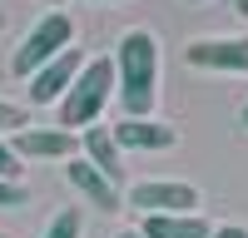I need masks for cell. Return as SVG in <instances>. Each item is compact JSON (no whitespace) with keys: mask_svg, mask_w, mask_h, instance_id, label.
I'll list each match as a JSON object with an SVG mask.
<instances>
[{"mask_svg":"<svg viewBox=\"0 0 248 238\" xmlns=\"http://www.w3.org/2000/svg\"><path fill=\"white\" fill-rule=\"evenodd\" d=\"M114 94L124 119H149L159 99V40L149 30H124L114 45Z\"/></svg>","mask_w":248,"mask_h":238,"instance_id":"cell-1","label":"cell"},{"mask_svg":"<svg viewBox=\"0 0 248 238\" xmlns=\"http://www.w3.org/2000/svg\"><path fill=\"white\" fill-rule=\"evenodd\" d=\"M109 99H114V60L109 55H94V60L79 65L75 85L65 89V99H60V129L79 134V129L99 124V114H105Z\"/></svg>","mask_w":248,"mask_h":238,"instance_id":"cell-2","label":"cell"},{"mask_svg":"<svg viewBox=\"0 0 248 238\" xmlns=\"http://www.w3.org/2000/svg\"><path fill=\"white\" fill-rule=\"evenodd\" d=\"M70 40H75V20H70L65 10L40 15L35 25H30V35L20 40L15 55H10V74H15V79H30L40 65H50L55 55H65V50H70Z\"/></svg>","mask_w":248,"mask_h":238,"instance_id":"cell-3","label":"cell"},{"mask_svg":"<svg viewBox=\"0 0 248 238\" xmlns=\"http://www.w3.org/2000/svg\"><path fill=\"white\" fill-rule=\"evenodd\" d=\"M129 204L139 213H199V189L179 178H144L129 189Z\"/></svg>","mask_w":248,"mask_h":238,"instance_id":"cell-4","label":"cell"},{"mask_svg":"<svg viewBox=\"0 0 248 238\" xmlns=\"http://www.w3.org/2000/svg\"><path fill=\"white\" fill-rule=\"evenodd\" d=\"M184 60L194 70H218V74H248V35H218V40H189Z\"/></svg>","mask_w":248,"mask_h":238,"instance_id":"cell-5","label":"cell"},{"mask_svg":"<svg viewBox=\"0 0 248 238\" xmlns=\"http://www.w3.org/2000/svg\"><path fill=\"white\" fill-rule=\"evenodd\" d=\"M79 65H85V55H79L75 45H70L65 55H55L50 65H40V70L30 74V85H25V94H30V104H55V99H65V89L75 85V74H79Z\"/></svg>","mask_w":248,"mask_h":238,"instance_id":"cell-6","label":"cell"},{"mask_svg":"<svg viewBox=\"0 0 248 238\" xmlns=\"http://www.w3.org/2000/svg\"><path fill=\"white\" fill-rule=\"evenodd\" d=\"M65 178H70V184H75L79 193L90 198V204H94L99 213H119V208H124V193H119V184H109V178L99 174V169L90 164L85 154H75V159H65Z\"/></svg>","mask_w":248,"mask_h":238,"instance_id":"cell-7","label":"cell"},{"mask_svg":"<svg viewBox=\"0 0 248 238\" xmlns=\"http://www.w3.org/2000/svg\"><path fill=\"white\" fill-rule=\"evenodd\" d=\"M20 159H75L79 154V134H70V129H20L15 134V144H10Z\"/></svg>","mask_w":248,"mask_h":238,"instance_id":"cell-8","label":"cell"},{"mask_svg":"<svg viewBox=\"0 0 248 238\" xmlns=\"http://www.w3.org/2000/svg\"><path fill=\"white\" fill-rule=\"evenodd\" d=\"M79 154L90 159V164L109 178V184H124V149L114 144V134L105 124H90V129H79Z\"/></svg>","mask_w":248,"mask_h":238,"instance_id":"cell-9","label":"cell"},{"mask_svg":"<svg viewBox=\"0 0 248 238\" xmlns=\"http://www.w3.org/2000/svg\"><path fill=\"white\" fill-rule=\"evenodd\" d=\"M109 134H114L119 149H134V154L139 149H174V139H179L174 124H159L154 114L149 119H124V124H114Z\"/></svg>","mask_w":248,"mask_h":238,"instance_id":"cell-10","label":"cell"},{"mask_svg":"<svg viewBox=\"0 0 248 238\" xmlns=\"http://www.w3.org/2000/svg\"><path fill=\"white\" fill-rule=\"evenodd\" d=\"M139 233L144 238H209L214 223L199 218V213H144Z\"/></svg>","mask_w":248,"mask_h":238,"instance_id":"cell-11","label":"cell"},{"mask_svg":"<svg viewBox=\"0 0 248 238\" xmlns=\"http://www.w3.org/2000/svg\"><path fill=\"white\" fill-rule=\"evenodd\" d=\"M79 228H85L79 208H65V213H55L50 223H45V233H40V238H79Z\"/></svg>","mask_w":248,"mask_h":238,"instance_id":"cell-12","label":"cell"},{"mask_svg":"<svg viewBox=\"0 0 248 238\" xmlns=\"http://www.w3.org/2000/svg\"><path fill=\"white\" fill-rule=\"evenodd\" d=\"M25 124H30V114L20 109V104H10V99H0V134H5V129H15V134H20Z\"/></svg>","mask_w":248,"mask_h":238,"instance_id":"cell-13","label":"cell"},{"mask_svg":"<svg viewBox=\"0 0 248 238\" xmlns=\"http://www.w3.org/2000/svg\"><path fill=\"white\" fill-rule=\"evenodd\" d=\"M25 204V184L20 178H0V208H20Z\"/></svg>","mask_w":248,"mask_h":238,"instance_id":"cell-14","label":"cell"},{"mask_svg":"<svg viewBox=\"0 0 248 238\" xmlns=\"http://www.w3.org/2000/svg\"><path fill=\"white\" fill-rule=\"evenodd\" d=\"M20 169H25V164H20V154L0 139V178H20Z\"/></svg>","mask_w":248,"mask_h":238,"instance_id":"cell-15","label":"cell"},{"mask_svg":"<svg viewBox=\"0 0 248 238\" xmlns=\"http://www.w3.org/2000/svg\"><path fill=\"white\" fill-rule=\"evenodd\" d=\"M209 238H248V228H243V223H218Z\"/></svg>","mask_w":248,"mask_h":238,"instance_id":"cell-16","label":"cell"},{"mask_svg":"<svg viewBox=\"0 0 248 238\" xmlns=\"http://www.w3.org/2000/svg\"><path fill=\"white\" fill-rule=\"evenodd\" d=\"M233 10H238V15H243V20H248V0H233Z\"/></svg>","mask_w":248,"mask_h":238,"instance_id":"cell-17","label":"cell"},{"mask_svg":"<svg viewBox=\"0 0 248 238\" xmlns=\"http://www.w3.org/2000/svg\"><path fill=\"white\" fill-rule=\"evenodd\" d=\"M119 238H144V233H139V228H129V233H119Z\"/></svg>","mask_w":248,"mask_h":238,"instance_id":"cell-18","label":"cell"},{"mask_svg":"<svg viewBox=\"0 0 248 238\" xmlns=\"http://www.w3.org/2000/svg\"><path fill=\"white\" fill-rule=\"evenodd\" d=\"M90 5H114V0H90Z\"/></svg>","mask_w":248,"mask_h":238,"instance_id":"cell-19","label":"cell"},{"mask_svg":"<svg viewBox=\"0 0 248 238\" xmlns=\"http://www.w3.org/2000/svg\"><path fill=\"white\" fill-rule=\"evenodd\" d=\"M243 124H248V104H243Z\"/></svg>","mask_w":248,"mask_h":238,"instance_id":"cell-20","label":"cell"},{"mask_svg":"<svg viewBox=\"0 0 248 238\" xmlns=\"http://www.w3.org/2000/svg\"><path fill=\"white\" fill-rule=\"evenodd\" d=\"M189 5H203V0H189Z\"/></svg>","mask_w":248,"mask_h":238,"instance_id":"cell-21","label":"cell"},{"mask_svg":"<svg viewBox=\"0 0 248 238\" xmlns=\"http://www.w3.org/2000/svg\"><path fill=\"white\" fill-rule=\"evenodd\" d=\"M45 5H60V0H45Z\"/></svg>","mask_w":248,"mask_h":238,"instance_id":"cell-22","label":"cell"},{"mask_svg":"<svg viewBox=\"0 0 248 238\" xmlns=\"http://www.w3.org/2000/svg\"><path fill=\"white\" fill-rule=\"evenodd\" d=\"M0 25H5V15H0Z\"/></svg>","mask_w":248,"mask_h":238,"instance_id":"cell-23","label":"cell"},{"mask_svg":"<svg viewBox=\"0 0 248 238\" xmlns=\"http://www.w3.org/2000/svg\"><path fill=\"white\" fill-rule=\"evenodd\" d=\"M0 238H5V233H0Z\"/></svg>","mask_w":248,"mask_h":238,"instance_id":"cell-24","label":"cell"}]
</instances>
